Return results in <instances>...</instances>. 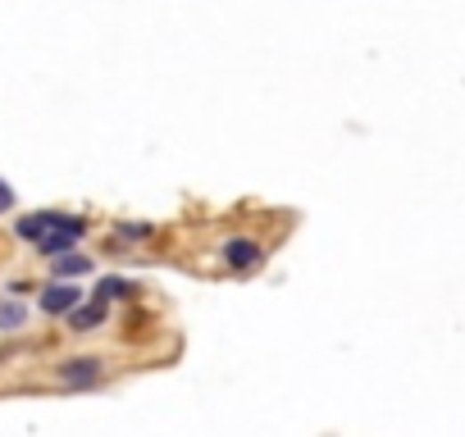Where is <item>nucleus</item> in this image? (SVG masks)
I'll return each instance as SVG.
<instances>
[{
  "instance_id": "obj_6",
  "label": "nucleus",
  "mask_w": 465,
  "mask_h": 437,
  "mask_svg": "<svg viewBox=\"0 0 465 437\" xmlns=\"http://www.w3.org/2000/svg\"><path fill=\"white\" fill-rule=\"evenodd\" d=\"M55 269H60V278H83V273L92 269V260H87V255H60Z\"/></svg>"
},
{
  "instance_id": "obj_4",
  "label": "nucleus",
  "mask_w": 465,
  "mask_h": 437,
  "mask_svg": "<svg viewBox=\"0 0 465 437\" xmlns=\"http://www.w3.org/2000/svg\"><path fill=\"white\" fill-rule=\"evenodd\" d=\"M224 260H228L232 269H251V264H260V247L247 242V237H238V242L224 247Z\"/></svg>"
},
{
  "instance_id": "obj_2",
  "label": "nucleus",
  "mask_w": 465,
  "mask_h": 437,
  "mask_svg": "<svg viewBox=\"0 0 465 437\" xmlns=\"http://www.w3.org/2000/svg\"><path fill=\"white\" fill-rule=\"evenodd\" d=\"M78 301H83V292H78L73 283H51V287L42 292V310H46V314H69Z\"/></svg>"
},
{
  "instance_id": "obj_3",
  "label": "nucleus",
  "mask_w": 465,
  "mask_h": 437,
  "mask_svg": "<svg viewBox=\"0 0 465 437\" xmlns=\"http://www.w3.org/2000/svg\"><path fill=\"white\" fill-rule=\"evenodd\" d=\"M105 320V301H96V305H83V301H78L73 310H69V328L73 333H87V328H96Z\"/></svg>"
},
{
  "instance_id": "obj_7",
  "label": "nucleus",
  "mask_w": 465,
  "mask_h": 437,
  "mask_svg": "<svg viewBox=\"0 0 465 437\" xmlns=\"http://www.w3.org/2000/svg\"><path fill=\"white\" fill-rule=\"evenodd\" d=\"M28 320V310L23 305H0V333H10V328H19Z\"/></svg>"
},
{
  "instance_id": "obj_5",
  "label": "nucleus",
  "mask_w": 465,
  "mask_h": 437,
  "mask_svg": "<svg viewBox=\"0 0 465 437\" xmlns=\"http://www.w3.org/2000/svg\"><path fill=\"white\" fill-rule=\"evenodd\" d=\"M60 378L73 383V387H87V383L101 378V365H96V360H69V365L60 369Z\"/></svg>"
},
{
  "instance_id": "obj_8",
  "label": "nucleus",
  "mask_w": 465,
  "mask_h": 437,
  "mask_svg": "<svg viewBox=\"0 0 465 437\" xmlns=\"http://www.w3.org/2000/svg\"><path fill=\"white\" fill-rule=\"evenodd\" d=\"M96 296H101V301H110V296H128V283H124V278H101Z\"/></svg>"
},
{
  "instance_id": "obj_9",
  "label": "nucleus",
  "mask_w": 465,
  "mask_h": 437,
  "mask_svg": "<svg viewBox=\"0 0 465 437\" xmlns=\"http://www.w3.org/2000/svg\"><path fill=\"white\" fill-rule=\"evenodd\" d=\"M10 206H14V191H10L5 182H0V210H10Z\"/></svg>"
},
{
  "instance_id": "obj_1",
  "label": "nucleus",
  "mask_w": 465,
  "mask_h": 437,
  "mask_svg": "<svg viewBox=\"0 0 465 437\" xmlns=\"http://www.w3.org/2000/svg\"><path fill=\"white\" fill-rule=\"evenodd\" d=\"M19 232L28 237V242H37L46 255H60V251H69L78 237H83V219H73V214H55V210H46V214H32V219H23L19 223Z\"/></svg>"
}]
</instances>
